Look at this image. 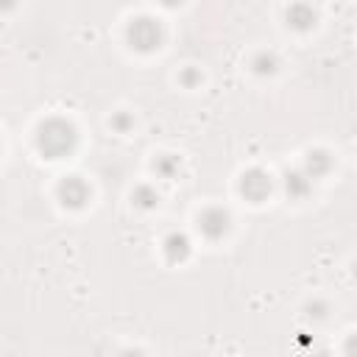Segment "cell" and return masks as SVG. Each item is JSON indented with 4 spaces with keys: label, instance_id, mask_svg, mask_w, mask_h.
Segmentation results:
<instances>
[{
    "label": "cell",
    "instance_id": "obj_12",
    "mask_svg": "<svg viewBox=\"0 0 357 357\" xmlns=\"http://www.w3.org/2000/svg\"><path fill=\"white\" fill-rule=\"evenodd\" d=\"M131 204L137 206V209H156V204H159V192H156V187H151V184H137L134 187V192H131Z\"/></svg>",
    "mask_w": 357,
    "mask_h": 357
},
{
    "label": "cell",
    "instance_id": "obj_5",
    "mask_svg": "<svg viewBox=\"0 0 357 357\" xmlns=\"http://www.w3.org/2000/svg\"><path fill=\"white\" fill-rule=\"evenodd\" d=\"M198 231L206 240H223L231 231V212L226 206H206L198 212Z\"/></svg>",
    "mask_w": 357,
    "mask_h": 357
},
{
    "label": "cell",
    "instance_id": "obj_4",
    "mask_svg": "<svg viewBox=\"0 0 357 357\" xmlns=\"http://www.w3.org/2000/svg\"><path fill=\"white\" fill-rule=\"evenodd\" d=\"M56 198H59V204H61L64 209L78 212V209H84V206L89 204L92 187L86 184V178L70 173V176H61V178H59V184H56Z\"/></svg>",
    "mask_w": 357,
    "mask_h": 357
},
{
    "label": "cell",
    "instance_id": "obj_16",
    "mask_svg": "<svg viewBox=\"0 0 357 357\" xmlns=\"http://www.w3.org/2000/svg\"><path fill=\"white\" fill-rule=\"evenodd\" d=\"M17 8V0H0V11H14Z\"/></svg>",
    "mask_w": 357,
    "mask_h": 357
},
{
    "label": "cell",
    "instance_id": "obj_10",
    "mask_svg": "<svg viewBox=\"0 0 357 357\" xmlns=\"http://www.w3.org/2000/svg\"><path fill=\"white\" fill-rule=\"evenodd\" d=\"M279 67H282V61H279V56H276L273 50H257V53L251 56V73L259 75V78L276 75Z\"/></svg>",
    "mask_w": 357,
    "mask_h": 357
},
{
    "label": "cell",
    "instance_id": "obj_17",
    "mask_svg": "<svg viewBox=\"0 0 357 357\" xmlns=\"http://www.w3.org/2000/svg\"><path fill=\"white\" fill-rule=\"evenodd\" d=\"M159 6H165V8H178V6H184V0H159Z\"/></svg>",
    "mask_w": 357,
    "mask_h": 357
},
{
    "label": "cell",
    "instance_id": "obj_13",
    "mask_svg": "<svg viewBox=\"0 0 357 357\" xmlns=\"http://www.w3.org/2000/svg\"><path fill=\"white\" fill-rule=\"evenodd\" d=\"M201 81H204L201 67L187 64V67H181V70H178V84H181L184 89H195V86H201Z\"/></svg>",
    "mask_w": 357,
    "mask_h": 357
},
{
    "label": "cell",
    "instance_id": "obj_2",
    "mask_svg": "<svg viewBox=\"0 0 357 357\" xmlns=\"http://www.w3.org/2000/svg\"><path fill=\"white\" fill-rule=\"evenodd\" d=\"M126 45L134 53H156L165 45V25L151 14H137L126 25Z\"/></svg>",
    "mask_w": 357,
    "mask_h": 357
},
{
    "label": "cell",
    "instance_id": "obj_8",
    "mask_svg": "<svg viewBox=\"0 0 357 357\" xmlns=\"http://www.w3.org/2000/svg\"><path fill=\"white\" fill-rule=\"evenodd\" d=\"M312 178L301 170V167H293V170H284V176H282V190H284V195L290 198V201H304L310 192H312Z\"/></svg>",
    "mask_w": 357,
    "mask_h": 357
},
{
    "label": "cell",
    "instance_id": "obj_1",
    "mask_svg": "<svg viewBox=\"0 0 357 357\" xmlns=\"http://www.w3.org/2000/svg\"><path fill=\"white\" fill-rule=\"evenodd\" d=\"M33 145H36L39 156H45V159H64L78 148V128L73 120H67L61 114H50L45 120H39Z\"/></svg>",
    "mask_w": 357,
    "mask_h": 357
},
{
    "label": "cell",
    "instance_id": "obj_3",
    "mask_svg": "<svg viewBox=\"0 0 357 357\" xmlns=\"http://www.w3.org/2000/svg\"><path fill=\"white\" fill-rule=\"evenodd\" d=\"M237 190H240V195H243L245 201L262 204V201H268V198L273 195L276 181H273V176H271L265 167H248V170L240 173Z\"/></svg>",
    "mask_w": 357,
    "mask_h": 357
},
{
    "label": "cell",
    "instance_id": "obj_15",
    "mask_svg": "<svg viewBox=\"0 0 357 357\" xmlns=\"http://www.w3.org/2000/svg\"><path fill=\"white\" fill-rule=\"evenodd\" d=\"M304 312H307V318H312V321H324L326 312H329V304H326L324 298H312V301L304 304Z\"/></svg>",
    "mask_w": 357,
    "mask_h": 357
},
{
    "label": "cell",
    "instance_id": "obj_11",
    "mask_svg": "<svg viewBox=\"0 0 357 357\" xmlns=\"http://www.w3.org/2000/svg\"><path fill=\"white\" fill-rule=\"evenodd\" d=\"M151 167H153V173H156L159 178H176L178 170H181V159H178L176 153H159V156L151 162Z\"/></svg>",
    "mask_w": 357,
    "mask_h": 357
},
{
    "label": "cell",
    "instance_id": "obj_9",
    "mask_svg": "<svg viewBox=\"0 0 357 357\" xmlns=\"http://www.w3.org/2000/svg\"><path fill=\"white\" fill-rule=\"evenodd\" d=\"M335 167V159H332V153L326 151V148H310L307 153H304V162H301V170L312 178V181H318V178H324L329 170Z\"/></svg>",
    "mask_w": 357,
    "mask_h": 357
},
{
    "label": "cell",
    "instance_id": "obj_7",
    "mask_svg": "<svg viewBox=\"0 0 357 357\" xmlns=\"http://www.w3.org/2000/svg\"><path fill=\"white\" fill-rule=\"evenodd\" d=\"M162 254L170 265H181L192 254V240L184 231H167L162 240Z\"/></svg>",
    "mask_w": 357,
    "mask_h": 357
},
{
    "label": "cell",
    "instance_id": "obj_14",
    "mask_svg": "<svg viewBox=\"0 0 357 357\" xmlns=\"http://www.w3.org/2000/svg\"><path fill=\"white\" fill-rule=\"evenodd\" d=\"M109 126H112L114 134H128V131L134 128V117H131L128 112H114V114L109 117Z\"/></svg>",
    "mask_w": 357,
    "mask_h": 357
},
{
    "label": "cell",
    "instance_id": "obj_6",
    "mask_svg": "<svg viewBox=\"0 0 357 357\" xmlns=\"http://www.w3.org/2000/svg\"><path fill=\"white\" fill-rule=\"evenodd\" d=\"M284 25L296 33H310L318 25V8L307 0H293L284 8Z\"/></svg>",
    "mask_w": 357,
    "mask_h": 357
}]
</instances>
